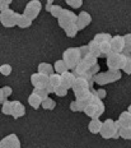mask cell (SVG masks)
I'll return each mask as SVG.
<instances>
[{
	"label": "cell",
	"mask_w": 131,
	"mask_h": 148,
	"mask_svg": "<svg viewBox=\"0 0 131 148\" xmlns=\"http://www.w3.org/2000/svg\"><path fill=\"white\" fill-rule=\"evenodd\" d=\"M62 60L68 65L69 70H74L78 66V64L81 61L80 52L78 47H69L62 52Z\"/></svg>",
	"instance_id": "1"
},
{
	"label": "cell",
	"mask_w": 131,
	"mask_h": 148,
	"mask_svg": "<svg viewBox=\"0 0 131 148\" xmlns=\"http://www.w3.org/2000/svg\"><path fill=\"white\" fill-rule=\"evenodd\" d=\"M20 15L22 14L17 13V12L12 10V9H8L5 12H1V14H0V22L7 28H12L14 26H18V21H19Z\"/></svg>",
	"instance_id": "2"
},
{
	"label": "cell",
	"mask_w": 131,
	"mask_h": 148,
	"mask_svg": "<svg viewBox=\"0 0 131 148\" xmlns=\"http://www.w3.org/2000/svg\"><path fill=\"white\" fill-rule=\"evenodd\" d=\"M57 21H59V26L61 27L64 31H65V29H68L69 27L77 24V22H78V15L75 14L74 12L68 10V9H64L62 14L60 15V18Z\"/></svg>",
	"instance_id": "3"
},
{
	"label": "cell",
	"mask_w": 131,
	"mask_h": 148,
	"mask_svg": "<svg viewBox=\"0 0 131 148\" xmlns=\"http://www.w3.org/2000/svg\"><path fill=\"white\" fill-rule=\"evenodd\" d=\"M106 63H107L108 70H122V68L125 65V56L122 54L111 52L106 58Z\"/></svg>",
	"instance_id": "4"
},
{
	"label": "cell",
	"mask_w": 131,
	"mask_h": 148,
	"mask_svg": "<svg viewBox=\"0 0 131 148\" xmlns=\"http://www.w3.org/2000/svg\"><path fill=\"white\" fill-rule=\"evenodd\" d=\"M42 9V4L41 1H38V0H31V1H28V4L26 5V8H24V15H26L27 18H29V19L35 21L36 18L39 15V12H41Z\"/></svg>",
	"instance_id": "5"
},
{
	"label": "cell",
	"mask_w": 131,
	"mask_h": 148,
	"mask_svg": "<svg viewBox=\"0 0 131 148\" xmlns=\"http://www.w3.org/2000/svg\"><path fill=\"white\" fill-rule=\"evenodd\" d=\"M120 130L115 128V121L112 119H106L102 124V129H100V137L103 139H112L115 133H118Z\"/></svg>",
	"instance_id": "6"
},
{
	"label": "cell",
	"mask_w": 131,
	"mask_h": 148,
	"mask_svg": "<svg viewBox=\"0 0 131 148\" xmlns=\"http://www.w3.org/2000/svg\"><path fill=\"white\" fill-rule=\"evenodd\" d=\"M73 92H74V95H75V98L81 97V96H84V95L89 93L90 88H89V83H88L87 79L77 78L74 86H73Z\"/></svg>",
	"instance_id": "7"
},
{
	"label": "cell",
	"mask_w": 131,
	"mask_h": 148,
	"mask_svg": "<svg viewBox=\"0 0 131 148\" xmlns=\"http://www.w3.org/2000/svg\"><path fill=\"white\" fill-rule=\"evenodd\" d=\"M31 83H32L33 88L46 89V87L50 84V79H48L47 75H43V74H39V73H35L31 75Z\"/></svg>",
	"instance_id": "8"
},
{
	"label": "cell",
	"mask_w": 131,
	"mask_h": 148,
	"mask_svg": "<svg viewBox=\"0 0 131 148\" xmlns=\"http://www.w3.org/2000/svg\"><path fill=\"white\" fill-rule=\"evenodd\" d=\"M0 148H20V140L17 134H9L0 140Z\"/></svg>",
	"instance_id": "9"
},
{
	"label": "cell",
	"mask_w": 131,
	"mask_h": 148,
	"mask_svg": "<svg viewBox=\"0 0 131 148\" xmlns=\"http://www.w3.org/2000/svg\"><path fill=\"white\" fill-rule=\"evenodd\" d=\"M111 49H112V52H115V54H122L124 50H125L124 36L116 35V36L112 37V40H111Z\"/></svg>",
	"instance_id": "10"
},
{
	"label": "cell",
	"mask_w": 131,
	"mask_h": 148,
	"mask_svg": "<svg viewBox=\"0 0 131 148\" xmlns=\"http://www.w3.org/2000/svg\"><path fill=\"white\" fill-rule=\"evenodd\" d=\"M92 23V17L88 12H81L80 14H78V22H77V27L79 31L85 29V27H88Z\"/></svg>",
	"instance_id": "11"
},
{
	"label": "cell",
	"mask_w": 131,
	"mask_h": 148,
	"mask_svg": "<svg viewBox=\"0 0 131 148\" xmlns=\"http://www.w3.org/2000/svg\"><path fill=\"white\" fill-rule=\"evenodd\" d=\"M26 115V107L19 101H12V116L14 119H19Z\"/></svg>",
	"instance_id": "12"
},
{
	"label": "cell",
	"mask_w": 131,
	"mask_h": 148,
	"mask_svg": "<svg viewBox=\"0 0 131 148\" xmlns=\"http://www.w3.org/2000/svg\"><path fill=\"white\" fill-rule=\"evenodd\" d=\"M75 81H77V78L74 77V74L71 72H66L61 74V86L64 88H66L69 91V89H73V86H74Z\"/></svg>",
	"instance_id": "13"
},
{
	"label": "cell",
	"mask_w": 131,
	"mask_h": 148,
	"mask_svg": "<svg viewBox=\"0 0 131 148\" xmlns=\"http://www.w3.org/2000/svg\"><path fill=\"white\" fill-rule=\"evenodd\" d=\"M37 70L39 74H43V75H52V74L55 73V69H54V65L50 63H39L38 66H37Z\"/></svg>",
	"instance_id": "14"
},
{
	"label": "cell",
	"mask_w": 131,
	"mask_h": 148,
	"mask_svg": "<svg viewBox=\"0 0 131 148\" xmlns=\"http://www.w3.org/2000/svg\"><path fill=\"white\" fill-rule=\"evenodd\" d=\"M28 103H29V106L33 107L35 110H38L39 107H42V100H41V97H39L37 93H35V92H32V93L29 95Z\"/></svg>",
	"instance_id": "15"
},
{
	"label": "cell",
	"mask_w": 131,
	"mask_h": 148,
	"mask_svg": "<svg viewBox=\"0 0 131 148\" xmlns=\"http://www.w3.org/2000/svg\"><path fill=\"white\" fill-rule=\"evenodd\" d=\"M102 124H103V121H100L99 119H92L90 123L88 124V129H89V132L92 134H98V133H100Z\"/></svg>",
	"instance_id": "16"
},
{
	"label": "cell",
	"mask_w": 131,
	"mask_h": 148,
	"mask_svg": "<svg viewBox=\"0 0 131 148\" xmlns=\"http://www.w3.org/2000/svg\"><path fill=\"white\" fill-rule=\"evenodd\" d=\"M118 121L122 128H130L131 126V114L129 111H124L118 116Z\"/></svg>",
	"instance_id": "17"
},
{
	"label": "cell",
	"mask_w": 131,
	"mask_h": 148,
	"mask_svg": "<svg viewBox=\"0 0 131 148\" xmlns=\"http://www.w3.org/2000/svg\"><path fill=\"white\" fill-rule=\"evenodd\" d=\"M88 46H89V50H90V55H93V56H96L97 59L98 58H105L103 56V54H102V51H100V47H99V45L97 44L94 40H92V41L88 44Z\"/></svg>",
	"instance_id": "18"
},
{
	"label": "cell",
	"mask_w": 131,
	"mask_h": 148,
	"mask_svg": "<svg viewBox=\"0 0 131 148\" xmlns=\"http://www.w3.org/2000/svg\"><path fill=\"white\" fill-rule=\"evenodd\" d=\"M94 79V83H97L98 86H106L109 83V79H108V74L107 72H103V73H98L97 75L93 77Z\"/></svg>",
	"instance_id": "19"
},
{
	"label": "cell",
	"mask_w": 131,
	"mask_h": 148,
	"mask_svg": "<svg viewBox=\"0 0 131 148\" xmlns=\"http://www.w3.org/2000/svg\"><path fill=\"white\" fill-rule=\"evenodd\" d=\"M54 69H55V73L60 74V75H61V74H64V73H66V72H69V68H68V65H66L65 61H64L62 59L55 61Z\"/></svg>",
	"instance_id": "20"
},
{
	"label": "cell",
	"mask_w": 131,
	"mask_h": 148,
	"mask_svg": "<svg viewBox=\"0 0 131 148\" xmlns=\"http://www.w3.org/2000/svg\"><path fill=\"white\" fill-rule=\"evenodd\" d=\"M112 35H109V33H106V32H100V33H97L96 36H94V41L97 42L98 45L103 44V42H111L112 40Z\"/></svg>",
	"instance_id": "21"
},
{
	"label": "cell",
	"mask_w": 131,
	"mask_h": 148,
	"mask_svg": "<svg viewBox=\"0 0 131 148\" xmlns=\"http://www.w3.org/2000/svg\"><path fill=\"white\" fill-rule=\"evenodd\" d=\"M107 74H108L109 83H115V82L120 81V79L122 78V73H121V70H107Z\"/></svg>",
	"instance_id": "22"
},
{
	"label": "cell",
	"mask_w": 131,
	"mask_h": 148,
	"mask_svg": "<svg viewBox=\"0 0 131 148\" xmlns=\"http://www.w3.org/2000/svg\"><path fill=\"white\" fill-rule=\"evenodd\" d=\"M124 40H125V50L122 55L127 56V55H131V33H126L124 36Z\"/></svg>",
	"instance_id": "23"
},
{
	"label": "cell",
	"mask_w": 131,
	"mask_h": 148,
	"mask_svg": "<svg viewBox=\"0 0 131 148\" xmlns=\"http://www.w3.org/2000/svg\"><path fill=\"white\" fill-rule=\"evenodd\" d=\"M31 26H32V21L29 18H27L24 14L20 15L19 21H18V27H20V28H28Z\"/></svg>",
	"instance_id": "24"
},
{
	"label": "cell",
	"mask_w": 131,
	"mask_h": 148,
	"mask_svg": "<svg viewBox=\"0 0 131 148\" xmlns=\"http://www.w3.org/2000/svg\"><path fill=\"white\" fill-rule=\"evenodd\" d=\"M48 79H50V84H52L55 88L60 87L61 86V75L57 73H54L52 75L48 77Z\"/></svg>",
	"instance_id": "25"
},
{
	"label": "cell",
	"mask_w": 131,
	"mask_h": 148,
	"mask_svg": "<svg viewBox=\"0 0 131 148\" xmlns=\"http://www.w3.org/2000/svg\"><path fill=\"white\" fill-rule=\"evenodd\" d=\"M99 47H100V51H102V54H103V56L105 58H107L108 55L112 52L111 42H103V44L99 45Z\"/></svg>",
	"instance_id": "26"
},
{
	"label": "cell",
	"mask_w": 131,
	"mask_h": 148,
	"mask_svg": "<svg viewBox=\"0 0 131 148\" xmlns=\"http://www.w3.org/2000/svg\"><path fill=\"white\" fill-rule=\"evenodd\" d=\"M62 12H64V8L61 7V5H52V8H51V12H50V14L52 15L54 18H57V19H59L60 15L62 14Z\"/></svg>",
	"instance_id": "27"
},
{
	"label": "cell",
	"mask_w": 131,
	"mask_h": 148,
	"mask_svg": "<svg viewBox=\"0 0 131 148\" xmlns=\"http://www.w3.org/2000/svg\"><path fill=\"white\" fill-rule=\"evenodd\" d=\"M122 72L126 73L127 75H130L131 74V55L125 56V65L122 68Z\"/></svg>",
	"instance_id": "28"
},
{
	"label": "cell",
	"mask_w": 131,
	"mask_h": 148,
	"mask_svg": "<svg viewBox=\"0 0 131 148\" xmlns=\"http://www.w3.org/2000/svg\"><path fill=\"white\" fill-rule=\"evenodd\" d=\"M83 112L87 116H89V118H92V119H96V115H97V110H96V107L93 106V105H89V106H87L84 109Z\"/></svg>",
	"instance_id": "29"
},
{
	"label": "cell",
	"mask_w": 131,
	"mask_h": 148,
	"mask_svg": "<svg viewBox=\"0 0 131 148\" xmlns=\"http://www.w3.org/2000/svg\"><path fill=\"white\" fill-rule=\"evenodd\" d=\"M42 107H43L45 110H54L55 107H56V102H55L52 98L48 97L47 100H45L43 102H42Z\"/></svg>",
	"instance_id": "30"
},
{
	"label": "cell",
	"mask_w": 131,
	"mask_h": 148,
	"mask_svg": "<svg viewBox=\"0 0 131 148\" xmlns=\"http://www.w3.org/2000/svg\"><path fill=\"white\" fill-rule=\"evenodd\" d=\"M120 137L124 138V139L131 140V126H130V128H121Z\"/></svg>",
	"instance_id": "31"
},
{
	"label": "cell",
	"mask_w": 131,
	"mask_h": 148,
	"mask_svg": "<svg viewBox=\"0 0 131 148\" xmlns=\"http://www.w3.org/2000/svg\"><path fill=\"white\" fill-rule=\"evenodd\" d=\"M78 32H79V29H78V27H77V24H74V26H71V27H69L68 29H65V33H66V36L70 37V38H73V37H75L78 35Z\"/></svg>",
	"instance_id": "32"
},
{
	"label": "cell",
	"mask_w": 131,
	"mask_h": 148,
	"mask_svg": "<svg viewBox=\"0 0 131 148\" xmlns=\"http://www.w3.org/2000/svg\"><path fill=\"white\" fill-rule=\"evenodd\" d=\"M78 49H79V52H80L81 59H84L88 55H90V50H89V46L88 45H81V46H79Z\"/></svg>",
	"instance_id": "33"
},
{
	"label": "cell",
	"mask_w": 131,
	"mask_h": 148,
	"mask_svg": "<svg viewBox=\"0 0 131 148\" xmlns=\"http://www.w3.org/2000/svg\"><path fill=\"white\" fill-rule=\"evenodd\" d=\"M0 73H1L4 77L10 75L12 74V66L9 65V64H3V65H0Z\"/></svg>",
	"instance_id": "34"
},
{
	"label": "cell",
	"mask_w": 131,
	"mask_h": 148,
	"mask_svg": "<svg viewBox=\"0 0 131 148\" xmlns=\"http://www.w3.org/2000/svg\"><path fill=\"white\" fill-rule=\"evenodd\" d=\"M33 92H35V93H37L38 96L41 97L42 102H43L45 100H47V98H48V92L46 91V89H37V88H33Z\"/></svg>",
	"instance_id": "35"
},
{
	"label": "cell",
	"mask_w": 131,
	"mask_h": 148,
	"mask_svg": "<svg viewBox=\"0 0 131 148\" xmlns=\"http://www.w3.org/2000/svg\"><path fill=\"white\" fill-rule=\"evenodd\" d=\"M81 60H84L89 66H93V65H96V64H98V59H97L96 56H93V55H88L87 58H84V59H81Z\"/></svg>",
	"instance_id": "36"
},
{
	"label": "cell",
	"mask_w": 131,
	"mask_h": 148,
	"mask_svg": "<svg viewBox=\"0 0 131 148\" xmlns=\"http://www.w3.org/2000/svg\"><path fill=\"white\" fill-rule=\"evenodd\" d=\"M1 111L4 115H12V101H7L1 107Z\"/></svg>",
	"instance_id": "37"
},
{
	"label": "cell",
	"mask_w": 131,
	"mask_h": 148,
	"mask_svg": "<svg viewBox=\"0 0 131 148\" xmlns=\"http://www.w3.org/2000/svg\"><path fill=\"white\" fill-rule=\"evenodd\" d=\"M65 3L68 5H70L71 8H74V9H78L83 5V0H66Z\"/></svg>",
	"instance_id": "38"
},
{
	"label": "cell",
	"mask_w": 131,
	"mask_h": 148,
	"mask_svg": "<svg viewBox=\"0 0 131 148\" xmlns=\"http://www.w3.org/2000/svg\"><path fill=\"white\" fill-rule=\"evenodd\" d=\"M55 95H56L57 97H65L66 95H68V89L64 88L62 86H60V87H57L55 89Z\"/></svg>",
	"instance_id": "39"
},
{
	"label": "cell",
	"mask_w": 131,
	"mask_h": 148,
	"mask_svg": "<svg viewBox=\"0 0 131 148\" xmlns=\"http://www.w3.org/2000/svg\"><path fill=\"white\" fill-rule=\"evenodd\" d=\"M12 93H13V89H12V87H9V86H4V87L0 88V95H3V96L9 97Z\"/></svg>",
	"instance_id": "40"
},
{
	"label": "cell",
	"mask_w": 131,
	"mask_h": 148,
	"mask_svg": "<svg viewBox=\"0 0 131 148\" xmlns=\"http://www.w3.org/2000/svg\"><path fill=\"white\" fill-rule=\"evenodd\" d=\"M10 4H12V0H1V1H0V10L1 12L8 10Z\"/></svg>",
	"instance_id": "41"
},
{
	"label": "cell",
	"mask_w": 131,
	"mask_h": 148,
	"mask_svg": "<svg viewBox=\"0 0 131 148\" xmlns=\"http://www.w3.org/2000/svg\"><path fill=\"white\" fill-rule=\"evenodd\" d=\"M70 110L74 111V112H80L81 111L80 106H79V103L77 101H71V102H70Z\"/></svg>",
	"instance_id": "42"
},
{
	"label": "cell",
	"mask_w": 131,
	"mask_h": 148,
	"mask_svg": "<svg viewBox=\"0 0 131 148\" xmlns=\"http://www.w3.org/2000/svg\"><path fill=\"white\" fill-rule=\"evenodd\" d=\"M97 95H98V97L100 100H103V98H106V96H107V92H106L105 88H99V89H97Z\"/></svg>",
	"instance_id": "43"
},
{
	"label": "cell",
	"mask_w": 131,
	"mask_h": 148,
	"mask_svg": "<svg viewBox=\"0 0 131 148\" xmlns=\"http://www.w3.org/2000/svg\"><path fill=\"white\" fill-rule=\"evenodd\" d=\"M52 5H54V1H52V0H48V1L46 3V5H45V9H46V12H48V13H50V12H51V8H52Z\"/></svg>",
	"instance_id": "44"
},
{
	"label": "cell",
	"mask_w": 131,
	"mask_h": 148,
	"mask_svg": "<svg viewBox=\"0 0 131 148\" xmlns=\"http://www.w3.org/2000/svg\"><path fill=\"white\" fill-rule=\"evenodd\" d=\"M55 89H56V88H55L52 84H48L46 87V91L48 92V95H50V93H55Z\"/></svg>",
	"instance_id": "45"
},
{
	"label": "cell",
	"mask_w": 131,
	"mask_h": 148,
	"mask_svg": "<svg viewBox=\"0 0 131 148\" xmlns=\"http://www.w3.org/2000/svg\"><path fill=\"white\" fill-rule=\"evenodd\" d=\"M127 111H129V112L131 114V105H130V106H129V107H127Z\"/></svg>",
	"instance_id": "46"
}]
</instances>
